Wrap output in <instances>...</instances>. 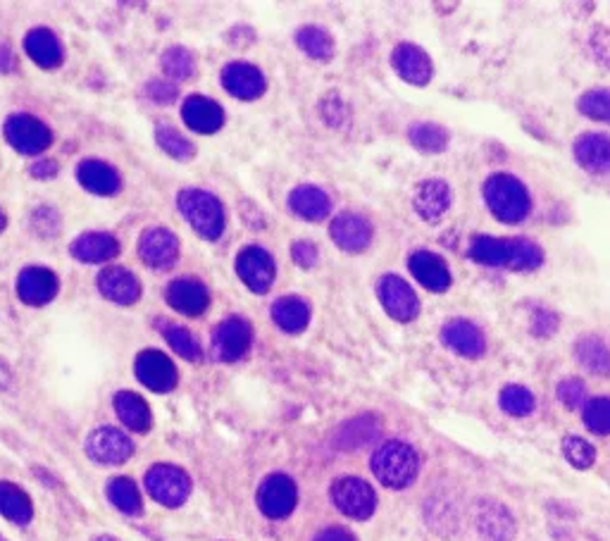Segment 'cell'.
<instances>
[{
    "label": "cell",
    "mask_w": 610,
    "mask_h": 541,
    "mask_svg": "<svg viewBox=\"0 0 610 541\" xmlns=\"http://www.w3.org/2000/svg\"><path fill=\"white\" fill-rule=\"evenodd\" d=\"M296 43L315 60H329L334 55V39L322 27H301L296 31Z\"/></svg>",
    "instance_id": "obj_36"
},
{
    "label": "cell",
    "mask_w": 610,
    "mask_h": 541,
    "mask_svg": "<svg viewBox=\"0 0 610 541\" xmlns=\"http://www.w3.org/2000/svg\"><path fill=\"white\" fill-rule=\"evenodd\" d=\"M5 229V215H3V210H0V232H3Z\"/></svg>",
    "instance_id": "obj_52"
},
{
    "label": "cell",
    "mask_w": 610,
    "mask_h": 541,
    "mask_svg": "<svg viewBox=\"0 0 610 541\" xmlns=\"http://www.w3.org/2000/svg\"><path fill=\"white\" fill-rule=\"evenodd\" d=\"M253 329L241 317H229V320L220 322L213 332V351L217 360L224 363H234V360L244 358L246 351L251 348Z\"/></svg>",
    "instance_id": "obj_10"
},
{
    "label": "cell",
    "mask_w": 610,
    "mask_h": 541,
    "mask_svg": "<svg viewBox=\"0 0 610 541\" xmlns=\"http://www.w3.org/2000/svg\"><path fill=\"white\" fill-rule=\"evenodd\" d=\"M167 303L177 310V313L198 317L205 313V308H208L210 296L208 289L198 282V279L191 277H182V279H174V282L167 286Z\"/></svg>",
    "instance_id": "obj_20"
},
{
    "label": "cell",
    "mask_w": 610,
    "mask_h": 541,
    "mask_svg": "<svg viewBox=\"0 0 610 541\" xmlns=\"http://www.w3.org/2000/svg\"><path fill=\"white\" fill-rule=\"evenodd\" d=\"M591 53L596 55V60L603 62V65H610V31L601 29L596 31L594 36L589 39Z\"/></svg>",
    "instance_id": "obj_47"
},
{
    "label": "cell",
    "mask_w": 610,
    "mask_h": 541,
    "mask_svg": "<svg viewBox=\"0 0 610 541\" xmlns=\"http://www.w3.org/2000/svg\"><path fill=\"white\" fill-rule=\"evenodd\" d=\"M484 201H487L491 215L506 225H518L532 210L527 186L518 177L506 172L491 174L484 184Z\"/></svg>",
    "instance_id": "obj_1"
},
{
    "label": "cell",
    "mask_w": 610,
    "mask_h": 541,
    "mask_svg": "<svg viewBox=\"0 0 610 541\" xmlns=\"http://www.w3.org/2000/svg\"><path fill=\"white\" fill-rule=\"evenodd\" d=\"M146 491L155 501L163 503L167 508H179L189 499L191 494V480L189 475L177 465H153L146 472Z\"/></svg>",
    "instance_id": "obj_5"
},
{
    "label": "cell",
    "mask_w": 610,
    "mask_h": 541,
    "mask_svg": "<svg viewBox=\"0 0 610 541\" xmlns=\"http://www.w3.org/2000/svg\"><path fill=\"white\" fill-rule=\"evenodd\" d=\"M291 258H294L296 265L308 270V267L317 263V248L310 244V241H298V244L291 246Z\"/></svg>",
    "instance_id": "obj_46"
},
{
    "label": "cell",
    "mask_w": 610,
    "mask_h": 541,
    "mask_svg": "<svg viewBox=\"0 0 610 541\" xmlns=\"http://www.w3.org/2000/svg\"><path fill=\"white\" fill-rule=\"evenodd\" d=\"M408 139L422 153H441L448 146V132L434 122H415L408 129Z\"/></svg>",
    "instance_id": "obj_35"
},
{
    "label": "cell",
    "mask_w": 610,
    "mask_h": 541,
    "mask_svg": "<svg viewBox=\"0 0 610 541\" xmlns=\"http://www.w3.org/2000/svg\"><path fill=\"white\" fill-rule=\"evenodd\" d=\"M86 453L91 460L101 465H120L132 458L134 444L122 429L115 427H98L93 429L86 439Z\"/></svg>",
    "instance_id": "obj_8"
},
{
    "label": "cell",
    "mask_w": 610,
    "mask_h": 541,
    "mask_svg": "<svg viewBox=\"0 0 610 541\" xmlns=\"http://www.w3.org/2000/svg\"><path fill=\"white\" fill-rule=\"evenodd\" d=\"M5 139H8L15 151L24 155H36L51 146L53 134L41 120L20 113L8 117V122H5Z\"/></svg>",
    "instance_id": "obj_6"
},
{
    "label": "cell",
    "mask_w": 610,
    "mask_h": 541,
    "mask_svg": "<svg viewBox=\"0 0 610 541\" xmlns=\"http://www.w3.org/2000/svg\"><path fill=\"white\" fill-rule=\"evenodd\" d=\"M115 410L117 418L124 422V427H129L132 432H148L151 429V408L148 403L141 399L134 391H120L115 396Z\"/></svg>",
    "instance_id": "obj_32"
},
{
    "label": "cell",
    "mask_w": 610,
    "mask_h": 541,
    "mask_svg": "<svg viewBox=\"0 0 610 541\" xmlns=\"http://www.w3.org/2000/svg\"><path fill=\"white\" fill-rule=\"evenodd\" d=\"M165 339H167V344L172 346V351L179 353L182 358L191 360V363L201 360V344H198L194 334H191L186 327L167 325L165 327Z\"/></svg>",
    "instance_id": "obj_41"
},
{
    "label": "cell",
    "mask_w": 610,
    "mask_h": 541,
    "mask_svg": "<svg viewBox=\"0 0 610 541\" xmlns=\"http://www.w3.org/2000/svg\"><path fill=\"white\" fill-rule=\"evenodd\" d=\"M370 468L384 487L406 489L420 472V458L406 441H387L372 453Z\"/></svg>",
    "instance_id": "obj_2"
},
{
    "label": "cell",
    "mask_w": 610,
    "mask_h": 541,
    "mask_svg": "<svg viewBox=\"0 0 610 541\" xmlns=\"http://www.w3.org/2000/svg\"><path fill=\"white\" fill-rule=\"evenodd\" d=\"M584 425L594 434H601V437L610 434V399L601 396V399L587 401V406H584Z\"/></svg>",
    "instance_id": "obj_44"
},
{
    "label": "cell",
    "mask_w": 610,
    "mask_h": 541,
    "mask_svg": "<svg viewBox=\"0 0 610 541\" xmlns=\"http://www.w3.org/2000/svg\"><path fill=\"white\" fill-rule=\"evenodd\" d=\"M108 499L117 511L124 515H139L141 513V494L139 487L129 480V477H115L108 484Z\"/></svg>",
    "instance_id": "obj_37"
},
{
    "label": "cell",
    "mask_w": 610,
    "mask_h": 541,
    "mask_svg": "<svg viewBox=\"0 0 610 541\" xmlns=\"http://www.w3.org/2000/svg\"><path fill=\"white\" fill-rule=\"evenodd\" d=\"M563 456L577 470H589L596 460V451L589 441L582 437H565L563 439Z\"/></svg>",
    "instance_id": "obj_43"
},
{
    "label": "cell",
    "mask_w": 610,
    "mask_h": 541,
    "mask_svg": "<svg viewBox=\"0 0 610 541\" xmlns=\"http://www.w3.org/2000/svg\"><path fill=\"white\" fill-rule=\"evenodd\" d=\"M236 272H239L241 282L255 294H265L270 291L272 282H275L277 267L270 253L260 246H248L236 258Z\"/></svg>",
    "instance_id": "obj_9"
},
{
    "label": "cell",
    "mask_w": 610,
    "mask_h": 541,
    "mask_svg": "<svg viewBox=\"0 0 610 541\" xmlns=\"http://www.w3.org/2000/svg\"><path fill=\"white\" fill-rule=\"evenodd\" d=\"M160 65H163V72L167 74V77L177 79V82H184V79H189L196 70L194 55H191L182 46H172L170 51H165L163 60H160Z\"/></svg>",
    "instance_id": "obj_40"
},
{
    "label": "cell",
    "mask_w": 610,
    "mask_h": 541,
    "mask_svg": "<svg viewBox=\"0 0 610 541\" xmlns=\"http://www.w3.org/2000/svg\"><path fill=\"white\" fill-rule=\"evenodd\" d=\"M58 174V163L55 160H39L34 167H31V177L36 179H53Z\"/></svg>",
    "instance_id": "obj_49"
},
{
    "label": "cell",
    "mask_w": 610,
    "mask_h": 541,
    "mask_svg": "<svg viewBox=\"0 0 610 541\" xmlns=\"http://www.w3.org/2000/svg\"><path fill=\"white\" fill-rule=\"evenodd\" d=\"M0 72H17V58L8 46L0 43Z\"/></svg>",
    "instance_id": "obj_51"
},
{
    "label": "cell",
    "mask_w": 610,
    "mask_h": 541,
    "mask_svg": "<svg viewBox=\"0 0 610 541\" xmlns=\"http://www.w3.org/2000/svg\"><path fill=\"white\" fill-rule=\"evenodd\" d=\"M441 341L451 351H456L458 356L465 358H479L487 348V341H484L479 327L472 325L470 320H463V317H453V320L446 322L444 329H441Z\"/></svg>",
    "instance_id": "obj_18"
},
{
    "label": "cell",
    "mask_w": 610,
    "mask_h": 541,
    "mask_svg": "<svg viewBox=\"0 0 610 541\" xmlns=\"http://www.w3.org/2000/svg\"><path fill=\"white\" fill-rule=\"evenodd\" d=\"M222 86L241 101H255L265 93V77L251 62H229L222 72Z\"/></svg>",
    "instance_id": "obj_14"
},
{
    "label": "cell",
    "mask_w": 610,
    "mask_h": 541,
    "mask_svg": "<svg viewBox=\"0 0 610 541\" xmlns=\"http://www.w3.org/2000/svg\"><path fill=\"white\" fill-rule=\"evenodd\" d=\"M182 117L186 127L194 129L198 134H215L224 124V113L220 105H217L213 98L205 96L186 98L182 105Z\"/></svg>",
    "instance_id": "obj_23"
},
{
    "label": "cell",
    "mask_w": 610,
    "mask_h": 541,
    "mask_svg": "<svg viewBox=\"0 0 610 541\" xmlns=\"http://www.w3.org/2000/svg\"><path fill=\"white\" fill-rule=\"evenodd\" d=\"M272 320H275V325L284 329V332L298 334L308 327L310 308L308 303L298 296L277 298V301L272 303Z\"/></svg>",
    "instance_id": "obj_30"
},
{
    "label": "cell",
    "mask_w": 610,
    "mask_h": 541,
    "mask_svg": "<svg viewBox=\"0 0 610 541\" xmlns=\"http://www.w3.org/2000/svg\"><path fill=\"white\" fill-rule=\"evenodd\" d=\"M139 256L153 270H167L179 258V239L165 227L146 229L139 239Z\"/></svg>",
    "instance_id": "obj_12"
},
{
    "label": "cell",
    "mask_w": 610,
    "mask_h": 541,
    "mask_svg": "<svg viewBox=\"0 0 610 541\" xmlns=\"http://www.w3.org/2000/svg\"><path fill=\"white\" fill-rule=\"evenodd\" d=\"M558 399L565 408L575 410L587 406V387H584L582 379L568 377L558 384Z\"/></svg>",
    "instance_id": "obj_45"
},
{
    "label": "cell",
    "mask_w": 610,
    "mask_h": 541,
    "mask_svg": "<svg viewBox=\"0 0 610 541\" xmlns=\"http://www.w3.org/2000/svg\"><path fill=\"white\" fill-rule=\"evenodd\" d=\"M98 289L101 294L112 303H120V306H132L139 301L141 296V284L134 277V272L124 270V267H105L98 275Z\"/></svg>",
    "instance_id": "obj_22"
},
{
    "label": "cell",
    "mask_w": 610,
    "mask_h": 541,
    "mask_svg": "<svg viewBox=\"0 0 610 541\" xmlns=\"http://www.w3.org/2000/svg\"><path fill=\"white\" fill-rule=\"evenodd\" d=\"M155 139H158V146L163 148L167 155H172V158L177 160H191L194 158V143H191L186 136H182L174 127H167V124H160L158 129H155Z\"/></svg>",
    "instance_id": "obj_38"
},
{
    "label": "cell",
    "mask_w": 610,
    "mask_h": 541,
    "mask_svg": "<svg viewBox=\"0 0 610 541\" xmlns=\"http://www.w3.org/2000/svg\"><path fill=\"white\" fill-rule=\"evenodd\" d=\"M17 294L29 306H46L58 294V277L48 267H27L17 279Z\"/></svg>",
    "instance_id": "obj_19"
},
{
    "label": "cell",
    "mask_w": 610,
    "mask_h": 541,
    "mask_svg": "<svg viewBox=\"0 0 610 541\" xmlns=\"http://www.w3.org/2000/svg\"><path fill=\"white\" fill-rule=\"evenodd\" d=\"M0 515H5L15 525H27L34 515L29 496L17 484L0 482Z\"/></svg>",
    "instance_id": "obj_33"
},
{
    "label": "cell",
    "mask_w": 610,
    "mask_h": 541,
    "mask_svg": "<svg viewBox=\"0 0 610 541\" xmlns=\"http://www.w3.org/2000/svg\"><path fill=\"white\" fill-rule=\"evenodd\" d=\"M179 210L186 217L191 227L196 229L203 239L215 241L224 232V208L220 198L203 189H184L177 198Z\"/></svg>",
    "instance_id": "obj_3"
},
{
    "label": "cell",
    "mask_w": 610,
    "mask_h": 541,
    "mask_svg": "<svg viewBox=\"0 0 610 541\" xmlns=\"http://www.w3.org/2000/svg\"><path fill=\"white\" fill-rule=\"evenodd\" d=\"M391 62H394L398 77L413 86L429 84V79L434 74V65L429 60V55L420 46H415V43H398L394 55H391Z\"/></svg>",
    "instance_id": "obj_15"
},
{
    "label": "cell",
    "mask_w": 610,
    "mask_h": 541,
    "mask_svg": "<svg viewBox=\"0 0 610 541\" xmlns=\"http://www.w3.org/2000/svg\"><path fill=\"white\" fill-rule=\"evenodd\" d=\"M477 530L482 532L484 541H510L515 527L506 508L499 503H487L477 513Z\"/></svg>",
    "instance_id": "obj_31"
},
{
    "label": "cell",
    "mask_w": 610,
    "mask_h": 541,
    "mask_svg": "<svg viewBox=\"0 0 610 541\" xmlns=\"http://www.w3.org/2000/svg\"><path fill=\"white\" fill-rule=\"evenodd\" d=\"M413 208L422 220L434 225V222H439L441 217L446 215V210L451 208V189H448L444 179H425V182L417 184Z\"/></svg>",
    "instance_id": "obj_17"
},
{
    "label": "cell",
    "mask_w": 610,
    "mask_h": 541,
    "mask_svg": "<svg viewBox=\"0 0 610 541\" xmlns=\"http://www.w3.org/2000/svg\"><path fill=\"white\" fill-rule=\"evenodd\" d=\"M501 408L506 410L508 415H513V418H525L537 406V401H534V394L527 387H520V384H510L501 391Z\"/></svg>",
    "instance_id": "obj_39"
},
{
    "label": "cell",
    "mask_w": 610,
    "mask_h": 541,
    "mask_svg": "<svg viewBox=\"0 0 610 541\" xmlns=\"http://www.w3.org/2000/svg\"><path fill=\"white\" fill-rule=\"evenodd\" d=\"M577 360L594 375H610V346L599 337H584L577 344Z\"/></svg>",
    "instance_id": "obj_34"
},
{
    "label": "cell",
    "mask_w": 610,
    "mask_h": 541,
    "mask_svg": "<svg viewBox=\"0 0 610 541\" xmlns=\"http://www.w3.org/2000/svg\"><path fill=\"white\" fill-rule=\"evenodd\" d=\"M96 541H120V539H115V537H98Z\"/></svg>",
    "instance_id": "obj_53"
},
{
    "label": "cell",
    "mask_w": 610,
    "mask_h": 541,
    "mask_svg": "<svg viewBox=\"0 0 610 541\" xmlns=\"http://www.w3.org/2000/svg\"><path fill=\"white\" fill-rule=\"evenodd\" d=\"M410 272L413 277L425 286L427 291H434V294H441L451 286V270L448 265L441 260L437 253L432 251H415L408 260Z\"/></svg>",
    "instance_id": "obj_21"
},
{
    "label": "cell",
    "mask_w": 610,
    "mask_h": 541,
    "mask_svg": "<svg viewBox=\"0 0 610 541\" xmlns=\"http://www.w3.org/2000/svg\"><path fill=\"white\" fill-rule=\"evenodd\" d=\"M329 496H332L334 506L353 520H367L377 508L375 489L365 480H360V477L348 475L334 480Z\"/></svg>",
    "instance_id": "obj_4"
},
{
    "label": "cell",
    "mask_w": 610,
    "mask_h": 541,
    "mask_svg": "<svg viewBox=\"0 0 610 541\" xmlns=\"http://www.w3.org/2000/svg\"><path fill=\"white\" fill-rule=\"evenodd\" d=\"M77 179L86 191L98 196H115L122 186V179L115 167L103 163V160H84V163H79Z\"/></svg>",
    "instance_id": "obj_25"
},
{
    "label": "cell",
    "mask_w": 610,
    "mask_h": 541,
    "mask_svg": "<svg viewBox=\"0 0 610 541\" xmlns=\"http://www.w3.org/2000/svg\"><path fill=\"white\" fill-rule=\"evenodd\" d=\"M136 377L143 387L158 394H167L177 387V368L165 353L160 351H143L136 358Z\"/></svg>",
    "instance_id": "obj_13"
},
{
    "label": "cell",
    "mask_w": 610,
    "mask_h": 541,
    "mask_svg": "<svg viewBox=\"0 0 610 541\" xmlns=\"http://www.w3.org/2000/svg\"><path fill=\"white\" fill-rule=\"evenodd\" d=\"M577 108H580V113L589 117V120L610 122V89H591L582 93Z\"/></svg>",
    "instance_id": "obj_42"
},
{
    "label": "cell",
    "mask_w": 610,
    "mask_h": 541,
    "mask_svg": "<svg viewBox=\"0 0 610 541\" xmlns=\"http://www.w3.org/2000/svg\"><path fill=\"white\" fill-rule=\"evenodd\" d=\"M575 158L591 174L610 172V136L587 132L575 141Z\"/></svg>",
    "instance_id": "obj_24"
},
{
    "label": "cell",
    "mask_w": 610,
    "mask_h": 541,
    "mask_svg": "<svg viewBox=\"0 0 610 541\" xmlns=\"http://www.w3.org/2000/svg\"><path fill=\"white\" fill-rule=\"evenodd\" d=\"M148 96L158 103H172L174 96H177V91H174V86L165 84V82H151L148 84Z\"/></svg>",
    "instance_id": "obj_48"
},
{
    "label": "cell",
    "mask_w": 610,
    "mask_h": 541,
    "mask_svg": "<svg viewBox=\"0 0 610 541\" xmlns=\"http://www.w3.org/2000/svg\"><path fill=\"white\" fill-rule=\"evenodd\" d=\"M24 51L43 70H55L62 65V46L51 29H31L24 36Z\"/></svg>",
    "instance_id": "obj_28"
},
{
    "label": "cell",
    "mask_w": 610,
    "mask_h": 541,
    "mask_svg": "<svg viewBox=\"0 0 610 541\" xmlns=\"http://www.w3.org/2000/svg\"><path fill=\"white\" fill-rule=\"evenodd\" d=\"M0 541H5V539H3V537H0Z\"/></svg>",
    "instance_id": "obj_54"
},
{
    "label": "cell",
    "mask_w": 610,
    "mask_h": 541,
    "mask_svg": "<svg viewBox=\"0 0 610 541\" xmlns=\"http://www.w3.org/2000/svg\"><path fill=\"white\" fill-rule=\"evenodd\" d=\"M377 296L387 313L398 322H410L420 315V298L406 279L398 275H384L377 284Z\"/></svg>",
    "instance_id": "obj_7"
},
{
    "label": "cell",
    "mask_w": 610,
    "mask_h": 541,
    "mask_svg": "<svg viewBox=\"0 0 610 541\" xmlns=\"http://www.w3.org/2000/svg\"><path fill=\"white\" fill-rule=\"evenodd\" d=\"M298 491L291 477L270 475L258 489V506L267 518L282 520L296 508Z\"/></svg>",
    "instance_id": "obj_11"
},
{
    "label": "cell",
    "mask_w": 610,
    "mask_h": 541,
    "mask_svg": "<svg viewBox=\"0 0 610 541\" xmlns=\"http://www.w3.org/2000/svg\"><path fill=\"white\" fill-rule=\"evenodd\" d=\"M334 244L348 253H363L372 244V225L358 213H341L329 227Z\"/></svg>",
    "instance_id": "obj_16"
},
{
    "label": "cell",
    "mask_w": 610,
    "mask_h": 541,
    "mask_svg": "<svg viewBox=\"0 0 610 541\" xmlns=\"http://www.w3.org/2000/svg\"><path fill=\"white\" fill-rule=\"evenodd\" d=\"M315 541H356V537L351 532L341 530V527H327V530L317 534Z\"/></svg>",
    "instance_id": "obj_50"
},
{
    "label": "cell",
    "mask_w": 610,
    "mask_h": 541,
    "mask_svg": "<svg viewBox=\"0 0 610 541\" xmlns=\"http://www.w3.org/2000/svg\"><path fill=\"white\" fill-rule=\"evenodd\" d=\"M120 253V244L108 232H86L72 244V256L82 263H108Z\"/></svg>",
    "instance_id": "obj_27"
},
{
    "label": "cell",
    "mask_w": 610,
    "mask_h": 541,
    "mask_svg": "<svg viewBox=\"0 0 610 541\" xmlns=\"http://www.w3.org/2000/svg\"><path fill=\"white\" fill-rule=\"evenodd\" d=\"M289 208L294 210L298 217H303V220L320 222L325 220L329 210H332V201H329V196L322 189H317V186L303 184L296 186L289 194Z\"/></svg>",
    "instance_id": "obj_29"
},
{
    "label": "cell",
    "mask_w": 610,
    "mask_h": 541,
    "mask_svg": "<svg viewBox=\"0 0 610 541\" xmlns=\"http://www.w3.org/2000/svg\"><path fill=\"white\" fill-rule=\"evenodd\" d=\"M468 256L479 265L513 267L515 239H496V236H475L468 248Z\"/></svg>",
    "instance_id": "obj_26"
}]
</instances>
